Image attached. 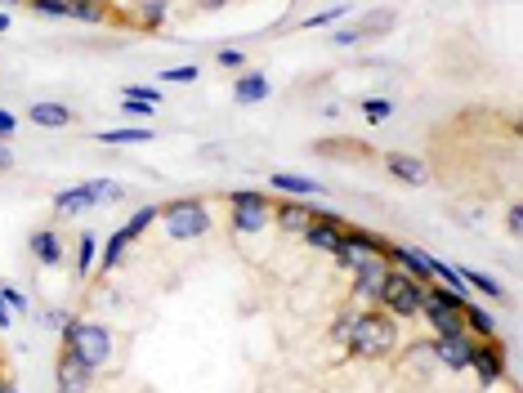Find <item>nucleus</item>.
Wrapping results in <instances>:
<instances>
[{"instance_id":"f257e3e1","label":"nucleus","mask_w":523,"mask_h":393,"mask_svg":"<svg viewBox=\"0 0 523 393\" xmlns=\"http://www.w3.org/2000/svg\"><path fill=\"white\" fill-rule=\"evenodd\" d=\"M398 322L389 318L385 309H354L349 313V331H345V349L349 358H363V362H385L398 353Z\"/></svg>"},{"instance_id":"f03ea898","label":"nucleus","mask_w":523,"mask_h":393,"mask_svg":"<svg viewBox=\"0 0 523 393\" xmlns=\"http://www.w3.org/2000/svg\"><path fill=\"white\" fill-rule=\"evenodd\" d=\"M161 228H166L170 242H202L206 233H211V206H206L202 197H175L161 206Z\"/></svg>"},{"instance_id":"7ed1b4c3","label":"nucleus","mask_w":523,"mask_h":393,"mask_svg":"<svg viewBox=\"0 0 523 393\" xmlns=\"http://www.w3.org/2000/svg\"><path fill=\"white\" fill-rule=\"evenodd\" d=\"M59 335H63V349H72L90 371H103V367H108V362H112V349H117V340H112V331L103 327V322L72 318Z\"/></svg>"},{"instance_id":"20e7f679","label":"nucleus","mask_w":523,"mask_h":393,"mask_svg":"<svg viewBox=\"0 0 523 393\" xmlns=\"http://www.w3.org/2000/svg\"><path fill=\"white\" fill-rule=\"evenodd\" d=\"M376 309H385L394 322L421 318V309H425V286L412 282V277H403L398 268H389V273H385V286H380V295H376Z\"/></svg>"},{"instance_id":"39448f33","label":"nucleus","mask_w":523,"mask_h":393,"mask_svg":"<svg viewBox=\"0 0 523 393\" xmlns=\"http://www.w3.org/2000/svg\"><path fill=\"white\" fill-rule=\"evenodd\" d=\"M228 224H233L237 237H255L264 228H273V197L255 193V188L228 193Z\"/></svg>"},{"instance_id":"423d86ee","label":"nucleus","mask_w":523,"mask_h":393,"mask_svg":"<svg viewBox=\"0 0 523 393\" xmlns=\"http://www.w3.org/2000/svg\"><path fill=\"white\" fill-rule=\"evenodd\" d=\"M470 371L479 376L483 389H492V385H501V380H510L506 340H501V335H492V340H474V349H470Z\"/></svg>"},{"instance_id":"0eeeda50","label":"nucleus","mask_w":523,"mask_h":393,"mask_svg":"<svg viewBox=\"0 0 523 393\" xmlns=\"http://www.w3.org/2000/svg\"><path fill=\"white\" fill-rule=\"evenodd\" d=\"M389 264L385 255H363L349 273H354V282H349V295H354V304H367L372 309L376 304V295H380V286H385V273H389Z\"/></svg>"},{"instance_id":"6e6552de","label":"nucleus","mask_w":523,"mask_h":393,"mask_svg":"<svg viewBox=\"0 0 523 393\" xmlns=\"http://www.w3.org/2000/svg\"><path fill=\"white\" fill-rule=\"evenodd\" d=\"M470 349H474V335H434L430 340L434 362H439L443 371H452V376L470 371Z\"/></svg>"},{"instance_id":"1a4fd4ad","label":"nucleus","mask_w":523,"mask_h":393,"mask_svg":"<svg viewBox=\"0 0 523 393\" xmlns=\"http://www.w3.org/2000/svg\"><path fill=\"white\" fill-rule=\"evenodd\" d=\"M389 264H394L403 277L421 282V286H430V282H434V255L416 251V246H398V242H389Z\"/></svg>"},{"instance_id":"9d476101","label":"nucleus","mask_w":523,"mask_h":393,"mask_svg":"<svg viewBox=\"0 0 523 393\" xmlns=\"http://www.w3.org/2000/svg\"><path fill=\"white\" fill-rule=\"evenodd\" d=\"M54 380H59V393H90L94 389V371L76 358L72 349H59V362H54Z\"/></svg>"},{"instance_id":"9b49d317","label":"nucleus","mask_w":523,"mask_h":393,"mask_svg":"<svg viewBox=\"0 0 523 393\" xmlns=\"http://www.w3.org/2000/svg\"><path fill=\"white\" fill-rule=\"evenodd\" d=\"M385 170L407 188L430 184V166H425L421 157H412V152H385Z\"/></svg>"},{"instance_id":"f8f14e48","label":"nucleus","mask_w":523,"mask_h":393,"mask_svg":"<svg viewBox=\"0 0 523 393\" xmlns=\"http://www.w3.org/2000/svg\"><path fill=\"white\" fill-rule=\"evenodd\" d=\"M273 224H278V233H291V237H300L304 228L313 224V206H309V201H300V197H287V201H278V206H273Z\"/></svg>"},{"instance_id":"ddd939ff","label":"nucleus","mask_w":523,"mask_h":393,"mask_svg":"<svg viewBox=\"0 0 523 393\" xmlns=\"http://www.w3.org/2000/svg\"><path fill=\"white\" fill-rule=\"evenodd\" d=\"M273 94V85H269V76L264 72H237V81H233V103H242V108H255V103H264Z\"/></svg>"},{"instance_id":"4468645a","label":"nucleus","mask_w":523,"mask_h":393,"mask_svg":"<svg viewBox=\"0 0 523 393\" xmlns=\"http://www.w3.org/2000/svg\"><path fill=\"white\" fill-rule=\"evenodd\" d=\"M27 251H32L36 264L59 268L63 264V237L54 233V228H36V233H27Z\"/></svg>"},{"instance_id":"2eb2a0df","label":"nucleus","mask_w":523,"mask_h":393,"mask_svg":"<svg viewBox=\"0 0 523 393\" xmlns=\"http://www.w3.org/2000/svg\"><path fill=\"white\" fill-rule=\"evenodd\" d=\"M27 121H32V126H41V130H68L72 121H76V112L68 108V103L41 99V103H32V108H27Z\"/></svg>"},{"instance_id":"dca6fc26","label":"nucleus","mask_w":523,"mask_h":393,"mask_svg":"<svg viewBox=\"0 0 523 393\" xmlns=\"http://www.w3.org/2000/svg\"><path fill=\"white\" fill-rule=\"evenodd\" d=\"M99 201H94V193H90V179L85 184H72V188H59L54 193V215H85V210H94Z\"/></svg>"},{"instance_id":"f3484780","label":"nucleus","mask_w":523,"mask_h":393,"mask_svg":"<svg viewBox=\"0 0 523 393\" xmlns=\"http://www.w3.org/2000/svg\"><path fill=\"white\" fill-rule=\"evenodd\" d=\"M269 188L282 197H322V184L309 175H291V170H273L269 175Z\"/></svg>"},{"instance_id":"a211bd4d","label":"nucleus","mask_w":523,"mask_h":393,"mask_svg":"<svg viewBox=\"0 0 523 393\" xmlns=\"http://www.w3.org/2000/svg\"><path fill=\"white\" fill-rule=\"evenodd\" d=\"M421 318L430 322L434 335H470V331H465V322H461V309H443V304H430V300H425Z\"/></svg>"},{"instance_id":"6ab92c4d","label":"nucleus","mask_w":523,"mask_h":393,"mask_svg":"<svg viewBox=\"0 0 523 393\" xmlns=\"http://www.w3.org/2000/svg\"><path fill=\"white\" fill-rule=\"evenodd\" d=\"M461 322H465V331H470L474 340H492V335H497V318H492L479 300H465L461 304Z\"/></svg>"},{"instance_id":"aec40b11","label":"nucleus","mask_w":523,"mask_h":393,"mask_svg":"<svg viewBox=\"0 0 523 393\" xmlns=\"http://www.w3.org/2000/svg\"><path fill=\"white\" fill-rule=\"evenodd\" d=\"M345 246H349V251H358V255H385V260H389V237L372 233V228L345 224Z\"/></svg>"},{"instance_id":"412c9836","label":"nucleus","mask_w":523,"mask_h":393,"mask_svg":"<svg viewBox=\"0 0 523 393\" xmlns=\"http://www.w3.org/2000/svg\"><path fill=\"white\" fill-rule=\"evenodd\" d=\"M135 242H139V237L130 233L126 224H121L117 233L108 237V246H103V255H99V273H112V268H121V260H126V251H130Z\"/></svg>"},{"instance_id":"4be33fe9","label":"nucleus","mask_w":523,"mask_h":393,"mask_svg":"<svg viewBox=\"0 0 523 393\" xmlns=\"http://www.w3.org/2000/svg\"><path fill=\"white\" fill-rule=\"evenodd\" d=\"M461 277H465V286H470V295H483V300H492V304H506L510 300L506 286H501L497 277L479 273V268H461Z\"/></svg>"},{"instance_id":"5701e85b","label":"nucleus","mask_w":523,"mask_h":393,"mask_svg":"<svg viewBox=\"0 0 523 393\" xmlns=\"http://www.w3.org/2000/svg\"><path fill=\"white\" fill-rule=\"evenodd\" d=\"M94 139L108 143V148H126V143H152L157 139V130L152 126H117V130H99Z\"/></svg>"},{"instance_id":"b1692460","label":"nucleus","mask_w":523,"mask_h":393,"mask_svg":"<svg viewBox=\"0 0 523 393\" xmlns=\"http://www.w3.org/2000/svg\"><path fill=\"white\" fill-rule=\"evenodd\" d=\"M135 18L144 32H161L170 23V0H139L135 5Z\"/></svg>"},{"instance_id":"393cba45","label":"nucleus","mask_w":523,"mask_h":393,"mask_svg":"<svg viewBox=\"0 0 523 393\" xmlns=\"http://www.w3.org/2000/svg\"><path fill=\"white\" fill-rule=\"evenodd\" d=\"M94 246H99V237L94 233H76V277L94 273Z\"/></svg>"},{"instance_id":"a878e982","label":"nucleus","mask_w":523,"mask_h":393,"mask_svg":"<svg viewBox=\"0 0 523 393\" xmlns=\"http://www.w3.org/2000/svg\"><path fill=\"white\" fill-rule=\"evenodd\" d=\"M90 193L99 206H117V201L126 197V184H121V179H90Z\"/></svg>"},{"instance_id":"bb28decb","label":"nucleus","mask_w":523,"mask_h":393,"mask_svg":"<svg viewBox=\"0 0 523 393\" xmlns=\"http://www.w3.org/2000/svg\"><path fill=\"white\" fill-rule=\"evenodd\" d=\"M72 18L76 23L103 27V23H112V5H72Z\"/></svg>"},{"instance_id":"cd10ccee","label":"nucleus","mask_w":523,"mask_h":393,"mask_svg":"<svg viewBox=\"0 0 523 393\" xmlns=\"http://www.w3.org/2000/svg\"><path fill=\"white\" fill-rule=\"evenodd\" d=\"M23 5L45 18H72V0H23Z\"/></svg>"},{"instance_id":"c85d7f7f","label":"nucleus","mask_w":523,"mask_h":393,"mask_svg":"<svg viewBox=\"0 0 523 393\" xmlns=\"http://www.w3.org/2000/svg\"><path fill=\"white\" fill-rule=\"evenodd\" d=\"M345 14H349L345 5H331V9H318V14L300 18V27H304V32H313V27H336V18H345Z\"/></svg>"},{"instance_id":"c756f323","label":"nucleus","mask_w":523,"mask_h":393,"mask_svg":"<svg viewBox=\"0 0 523 393\" xmlns=\"http://www.w3.org/2000/svg\"><path fill=\"white\" fill-rule=\"evenodd\" d=\"M0 300L9 304V313H14V318H18V313L32 309V300H27V295L18 291V286H9V282H0Z\"/></svg>"},{"instance_id":"7c9ffc66","label":"nucleus","mask_w":523,"mask_h":393,"mask_svg":"<svg viewBox=\"0 0 523 393\" xmlns=\"http://www.w3.org/2000/svg\"><path fill=\"white\" fill-rule=\"evenodd\" d=\"M363 117L372 121V126H380V121L394 117V103H389V99H367V103H363Z\"/></svg>"},{"instance_id":"2f4dec72","label":"nucleus","mask_w":523,"mask_h":393,"mask_svg":"<svg viewBox=\"0 0 523 393\" xmlns=\"http://www.w3.org/2000/svg\"><path fill=\"white\" fill-rule=\"evenodd\" d=\"M121 99H139V103L161 108V90H157V85H126V90H121Z\"/></svg>"},{"instance_id":"473e14b6","label":"nucleus","mask_w":523,"mask_h":393,"mask_svg":"<svg viewBox=\"0 0 523 393\" xmlns=\"http://www.w3.org/2000/svg\"><path fill=\"white\" fill-rule=\"evenodd\" d=\"M215 63H220V67H228V72H246V54L237 50V45H224V50L215 54Z\"/></svg>"},{"instance_id":"72a5a7b5","label":"nucleus","mask_w":523,"mask_h":393,"mask_svg":"<svg viewBox=\"0 0 523 393\" xmlns=\"http://www.w3.org/2000/svg\"><path fill=\"white\" fill-rule=\"evenodd\" d=\"M161 81H166V85H193V81H197V67H193V63L166 67V72H161Z\"/></svg>"},{"instance_id":"f704fd0d","label":"nucleus","mask_w":523,"mask_h":393,"mask_svg":"<svg viewBox=\"0 0 523 393\" xmlns=\"http://www.w3.org/2000/svg\"><path fill=\"white\" fill-rule=\"evenodd\" d=\"M506 233L523 237V206H519V201H510V206H506Z\"/></svg>"},{"instance_id":"c9c22d12","label":"nucleus","mask_w":523,"mask_h":393,"mask_svg":"<svg viewBox=\"0 0 523 393\" xmlns=\"http://www.w3.org/2000/svg\"><path fill=\"white\" fill-rule=\"evenodd\" d=\"M121 112H126V117H135V121H148L157 108H152V103H139V99H121Z\"/></svg>"},{"instance_id":"e433bc0d","label":"nucleus","mask_w":523,"mask_h":393,"mask_svg":"<svg viewBox=\"0 0 523 393\" xmlns=\"http://www.w3.org/2000/svg\"><path fill=\"white\" fill-rule=\"evenodd\" d=\"M18 134V117L9 108H0V143H9Z\"/></svg>"},{"instance_id":"4c0bfd02","label":"nucleus","mask_w":523,"mask_h":393,"mask_svg":"<svg viewBox=\"0 0 523 393\" xmlns=\"http://www.w3.org/2000/svg\"><path fill=\"white\" fill-rule=\"evenodd\" d=\"M68 322H72L68 309H45V327H50V331H63Z\"/></svg>"},{"instance_id":"58836bf2","label":"nucleus","mask_w":523,"mask_h":393,"mask_svg":"<svg viewBox=\"0 0 523 393\" xmlns=\"http://www.w3.org/2000/svg\"><path fill=\"white\" fill-rule=\"evenodd\" d=\"M349 313H354V309H340V313H336V322H331V340H336V344H345V331H349Z\"/></svg>"},{"instance_id":"ea45409f","label":"nucleus","mask_w":523,"mask_h":393,"mask_svg":"<svg viewBox=\"0 0 523 393\" xmlns=\"http://www.w3.org/2000/svg\"><path fill=\"white\" fill-rule=\"evenodd\" d=\"M358 41H363L358 27H336V32H331V45H358Z\"/></svg>"},{"instance_id":"a19ab883","label":"nucleus","mask_w":523,"mask_h":393,"mask_svg":"<svg viewBox=\"0 0 523 393\" xmlns=\"http://www.w3.org/2000/svg\"><path fill=\"white\" fill-rule=\"evenodd\" d=\"M14 170V152H9V143H0V175H9Z\"/></svg>"},{"instance_id":"79ce46f5","label":"nucleus","mask_w":523,"mask_h":393,"mask_svg":"<svg viewBox=\"0 0 523 393\" xmlns=\"http://www.w3.org/2000/svg\"><path fill=\"white\" fill-rule=\"evenodd\" d=\"M9 327H14V313H9V304L0 300V331H9Z\"/></svg>"},{"instance_id":"37998d69","label":"nucleus","mask_w":523,"mask_h":393,"mask_svg":"<svg viewBox=\"0 0 523 393\" xmlns=\"http://www.w3.org/2000/svg\"><path fill=\"white\" fill-rule=\"evenodd\" d=\"M18 385H14V380H9V371H0V393H14Z\"/></svg>"},{"instance_id":"c03bdc74","label":"nucleus","mask_w":523,"mask_h":393,"mask_svg":"<svg viewBox=\"0 0 523 393\" xmlns=\"http://www.w3.org/2000/svg\"><path fill=\"white\" fill-rule=\"evenodd\" d=\"M9 23H14V18H9V9H0V36L9 32Z\"/></svg>"},{"instance_id":"a18cd8bd","label":"nucleus","mask_w":523,"mask_h":393,"mask_svg":"<svg viewBox=\"0 0 523 393\" xmlns=\"http://www.w3.org/2000/svg\"><path fill=\"white\" fill-rule=\"evenodd\" d=\"M72 5H112V0H72Z\"/></svg>"},{"instance_id":"49530a36","label":"nucleus","mask_w":523,"mask_h":393,"mask_svg":"<svg viewBox=\"0 0 523 393\" xmlns=\"http://www.w3.org/2000/svg\"><path fill=\"white\" fill-rule=\"evenodd\" d=\"M14 393H18V389H14Z\"/></svg>"}]
</instances>
